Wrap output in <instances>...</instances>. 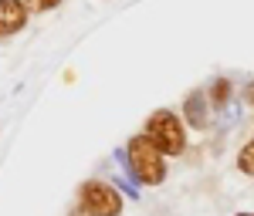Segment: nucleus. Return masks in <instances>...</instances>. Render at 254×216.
Instances as JSON below:
<instances>
[{"label": "nucleus", "instance_id": "4", "mask_svg": "<svg viewBox=\"0 0 254 216\" xmlns=\"http://www.w3.org/2000/svg\"><path fill=\"white\" fill-rule=\"evenodd\" d=\"M27 3L24 0H0V38L17 34L20 27H27Z\"/></svg>", "mask_w": 254, "mask_h": 216}, {"label": "nucleus", "instance_id": "9", "mask_svg": "<svg viewBox=\"0 0 254 216\" xmlns=\"http://www.w3.org/2000/svg\"><path fill=\"white\" fill-rule=\"evenodd\" d=\"M244 101L254 108V81H248V88H244Z\"/></svg>", "mask_w": 254, "mask_h": 216}, {"label": "nucleus", "instance_id": "5", "mask_svg": "<svg viewBox=\"0 0 254 216\" xmlns=\"http://www.w3.org/2000/svg\"><path fill=\"white\" fill-rule=\"evenodd\" d=\"M210 101L203 91H190L187 101H183V122L190 125V129H207V122H210V108H207Z\"/></svg>", "mask_w": 254, "mask_h": 216}, {"label": "nucleus", "instance_id": "8", "mask_svg": "<svg viewBox=\"0 0 254 216\" xmlns=\"http://www.w3.org/2000/svg\"><path fill=\"white\" fill-rule=\"evenodd\" d=\"M27 3V10H34V14H48V10H55L61 0H24Z\"/></svg>", "mask_w": 254, "mask_h": 216}, {"label": "nucleus", "instance_id": "2", "mask_svg": "<svg viewBox=\"0 0 254 216\" xmlns=\"http://www.w3.org/2000/svg\"><path fill=\"white\" fill-rule=\"evenodd\" d=\"M142 135L149 138L163 156H183V149H187V125L170 108H156L146 118V132Z\"/></svg>", "mask_w": 254, "mask_h": 216}, {"label": "nucleus", "instance_id": "6", "mask_svg": "<svg viewBox=\"0 0 254 216\" xmlns=\"http://www.w3.org/2000/svg\"><path fill=\"white\" fill-rule=\"evenodd\" d=\"M231 95H234L231 81H227V78H217V81H214V88H210V95H207V101H210L214 108H224V105L231 101Z\"/></svg>", "mask_w": 254, "mask_h": 216}, {"label": "nucleus", "instance_id": "7", "mask_svg": "<svg viewBox=\"0 0 254 216\" xmlns=\"http://www.w3.org/2000/svg\"><path fill=\"white\" fill-rule=\"evenodd\" d=\"M237 169H241L244 176H254V138H248V142L241 145V152H237Z\"/></svg>", "mask_w": 254, "mask_h": 216}, {"label": "nucleus", "instance_id": "10", "mask_svg": "<svg viewBox=\"0 0 254 216\" xmlns=\"http://www.w3.org/2000/svg\"><path fill=\"white\" fill-rule=\"evenodd\" d=\"M237 216H254V213H237Z\"/></svg>", "mask_w": 254, "mask_h": 216}, {"label": "nucleus", "instance_id": "1", "mask_svg": "<svg viewBox=\"0 0 254 216\" xmlns=\"http://www.w3.org/2000/svg\"><path fill=\"white\" fill-rule=\"evenodd\" d=\"M163 152L149 142L146 135H132L129 145H126V166L129 173L142 182V186H159L166 179V162H163Z\"/></svg>", "mask_w": 254, "mask_h": 216}, {"label": "nucleus", "instance_id": "3", "mask_svg": "<svg viewBox=\"0 0 254 216\" xmlns=\"http://www.w3.org/2000/svg\"><path fill=\"white\" fill-rule=\"evenodd\" d=\"M78 213L85 216H119L122 213V193L109 182H81L78 189Z\"/></svg>", "mask_w": 254, "mask_h": 216}]
</instances>
